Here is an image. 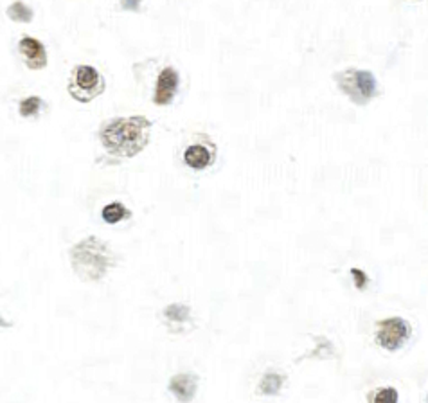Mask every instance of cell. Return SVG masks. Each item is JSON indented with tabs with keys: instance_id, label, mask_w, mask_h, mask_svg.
Wrapping results in <instances>:
<instances>
[{
	"instance_id": "cell-16",
	"label": "cell",
	"mask_w": 428,
	"mask_h": 403,
	"mask_svg": "<svg viewBox=\"0 0 428 403\" xmlns=\"http://www.w3.org/2000/svg\"><path fill=\"white\" fill-rule=\"evenodd\" d=\"M140 2H142V0H121V6L122 9H127V11H139Z\"/></svg>"
},
{
	"instance_id": "cell-5",
	"label": "cell",
	"mask_w": 428,
	"mask_h": 403,
	"mask_svg": "<svg viewBox=\"0 0 428 403\" xmlns=\"http://www.w3.org/2000/svg\"><path fill=\"white\" fill-rule=\"evenodd\" d=\"M410 337V326L407 321L400 317H392L387 321H382L378 324V333L376 341L385 350H398L405 344L407 339Z\"/></svg>"
},
{
	"instance_id": "cell-14",
	"label": "cell",
	"mask_w": 428,
	"mask_h": 403,
	"mask_svg": "<svg viewBox=\"0 0 428 403\" xmlns=\"http://www.w3.org/2000/svg\"><path fill=\"white\" fill-rule=\"evenodd\" d=\"M373 403H398L396 389H392V387H385V389H380L378 393L374 395Z\"/></svg>"
},
{
	"instance_id": "cell-15",
	"label": "cell",
	"mask_w": 428,
	"mask_h": 403,
	"mask_svg": "<svg viewBox=\"0 0 428 403\" xmlns=\"http://www.w3.org/2000/svg\"><path fill=\"white\" fill-rule=\"evenodd\" d=\"M351 274H353V278H355L356 288H364L365 285H367V276H365V274L362 272V270L353 269Z\"/></svg>"
},
{
	"instance_id": "cell-9",
	"label": "cell",
	"mask_w": 428,
	"mask_h": 403,
	"mask_svg": "<svg viewBox=\"0 0 428 403\" xmlns=\"http://www.w3.org/2000/svg\"><path fill=\"white\" fill-rule=\"evenodd\" d=\"M196 382H198V378L194 377L193 373H182V375L171 378L169 389L182 403H189L196 393Z\"/></svg>"
},
{
	"instance_id": "cell-13",
	"label": "cell",
	"mask_w": 428,
	"mask_h": 403,
	"mask_svg": "<svg viewBox=\"0 0 428 403\" xmlns=\"http://www.w3.org/2000/svg\"><path fill=\"white\" fill-rule=\"evenodd\" d=\"M41 99L37 98V96H31V98L24 99L20 103V116L22 117H35L40 114L41 108Z\"/></svg>"
},
{
	"instance_id": "cell-8",
	"label": "cell",
	"mask_w": 428,
	"mask_h": 403,
	"mask_svg": "<svg viewBox=\"0 0 428 403\" xmlns=\"http://www.w3.org/2000/svg\"><path fill=\"white\" fill-rule=\"evenodd\" d=\"M216 148L214 144H191L184 152V162L193 170H205L214 162Z\"/></svg>"
},
{
	"instance_id": "cell-11",
	"label": "cell",
	"mask_w": 428,
	"mask_h": 403,
	"mask_svg": "<svg viewBox=\"0 0 428 403\" xmlns=\"http://www.w3.org/2000/svg\"><path fill=\"white\" fill-rule=\"evenodd\" d=\"M8 17H10L11 20H15V22L28 24L32 20V9L24 4V2H13V4L8 8Z\"/></svg>"
},
{
	"instance_id": "cell-2",
	"label": "cell",
	"mask_w": 428,
	"mask_h": 403,
	"mask_svg": "<svg viewBox=\"0 0 428 403\" xmlns=\"http://www.w3.org/2000/svg\"><path fill=\"white\" fill-rule=\"evenodd\" d=\"M71 260L77 276L83 279H100L113 265L112 252L97 238H86L71 252Z\"/></svg>"
},
{
	"instance_id": "cell-7",
	"label": "cell",
	"mask_w": 428,
	"mask_h": 403,
	"mask_svg": "<svg viewBox=\"0 0 428 403\" xmlns=\"http://www.w3.org/2000/svg\"><path fill=\"white\" fill-rule=\"evenodd\" d=\"M19 49H20V54H22L24 62H26V65H28L29 69H32V71L46 69L47 53L41 42L35 40V38H31V36H26V38L20 40Z\"/></svg>"
},
{
	"instance_id": "cell-4",
	"label": "cell",
	"mask_w": 428,
	"mask_h": 403,
	"mask_svg": "<svg viewBox=\"0 0 428 403\" xmlns=\"http://www.w3.org/2000/svg\"><path fill=\"white\" fill-rule=\"evenodd\" d=\"M104 92V80L100 72L91 65H80L74 69L71 83H68V94L73 96L80 103H89L94 98Z\"/></svg>"
},
{
	"instance_id": "cell-12",
	"label": "cell",
	"mask_w": 428,
	"mask_h": 403,
	"mask_svg": "<svg viewBox=\"0 0 428 403\" xmlns=\"http://www.w3.org/2000/svg\"><path fill=\"white\" fill-rule=\"evenodd\" d=\"M281 384H283V378H281L279 375H275V373H268V375L263 377L259 389H261L263 395H275V393L281 389Z\"/></svg>"
},
{
	"instance_id": "cell-10",
	"label": "cell",
	"mask_w": 428,
	"mask_h": 403,
	"mask_svg": "<svg viewBox=\"0 0 428 403\" xmlns=\"http://www.w3.org/2000/svg\"><path fill=\"white\" fill-rule=\"evenodd\" d=\"M128 216H130V211L119 202H113V204L103 209V220L106 224H118V222H121L122 218H128Z\"/></svg>"
},
{
	"instance_id": "cell-6",
	"label": "cell",
	"mask_w": 428,
	"mask_h": 403,
	"mask_svg": "<svg viewBox=\"0 0 428 403\" xmlns=\"http://www.w3.org/2000/svg\"><path fill=\"white\" fill-rule=\"evenodd\" d=\"M178 83H180V78H178V72L173 67H166L157 78V85H155V94L153 101L158 107H166L175 99L176 90H178Z\"/></svg>"
},
{
	"instance_id": "cell-1",
	"label": "cell",
	"mask_w": 428,
	"mask_h": 403,
	"mask_svg": "<svg viewBox=\"0 0 428 403\" xmlns=\"http://www.w3.org/2000/svg\"><path fill=\"white\" fill-rule=\"evenodd\" d=\"M151 123L142 116L119 117L101 128V143L118 157H136L149 143Z\"/></svg>"
},
{
	"instance_id": "cell-3",
	"label": "cell",
	"mask_w": 428,
	"mask_h": 403,
	"mask_svg": "<svg viewBox=\"0 0 428 403\" xmlns=\"http://www.w3.org/2000/svg\"><path fill=\"white\" fill-rule=\"evenodd\" d=\"M337 87L342 90L355 105H367L378 92V83L373 72L360 71V69H346L335 74Z\"/></svg>"
}]
</instances>
